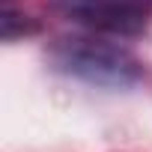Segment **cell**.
<instances>
[{
	"instance_id": "7a4b0ae2",
	"label": "cell",
	"mask_w": 152,
	"mask_h": 152,
	"mask_svg": "<svg viewBox=\"0 0 152 152\" xmlns=\"http://www.w3.org/2000/svg\"><path fill=\"white\" fill-rule=\"evenodd\" d=\"M51 9L104 36H140L149 24V6L143 0H54Z\"/></svg>"
},
{
	"instance_id": "6da1fadb",
	"label": "cell",
	"mask_w": 152,
	"mask_h": 152,
	"mask_svg": "<svg viewBox=\"0 0 152 152\" xmlns=\"http://www.w3.org/2000/svg\"><path fill=\"white\" fill-rule=\"evenodd\" d=\"M57 72L96 87H131L143 78V63L119 42L104 36H60L48 45Z\"/></svg>"
},
{
	"instance_id": "3957f363",
	"label": "cell",
	"mask_w": 152,
	"mask_h": 152,
	"mask_svg": "<svg viewBox=\"0 0 152 152\" xmlns=\"http://www.w3.org/2000/svg\"><path fill=\"white\" fill-rule=\"evenodd\" d=\"M18 18H21V15L12 12L9 6L3 9V18H0V24H3V39H6V42H12L15 36H24V33H33V30H36L27 18H24V21H18Z\"/></svg>"
}]
</instances>
